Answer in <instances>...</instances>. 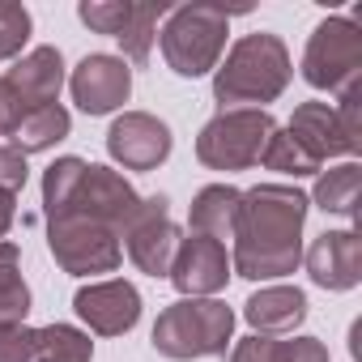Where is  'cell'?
Masks as SVG:
<instances>
[{"label":"cell","mask_w":362,"mask_h":362,"mask_svg":"<svg viewBox=\"0 0 362 362\" xmlns=\"http://www.w3.org/2000/svg\"><path fill=\"white\" fill-rule=\"evenodd\" d=\"M30 39V13L18 0H0V60H13Z\"/></svg>","instance_id":"4316f807"},{"label":"cell","mask_w":362,"mask_h":362,"mask_svg":"<svg viewBox=\"0 0 362 362\" xmlns=\"http://www.w3.org/2000/svg\"><path fill=\"white\" fill-rule=\"evenodd\" d=\"M47 247L56 264L73 277H94V273H115L119 269V235L86 222V218H52L47 222Z\"/></svg>","instance_id":"52a82bcc"},{"label":"cell","mask_w":362,"mask_h":362,"mask_svg":"<svg viewBox=\"0 0 362 362\" xmlns=\"http://www.w3.org/2000/svg\"><path fill=\"white\" fill-rule=\"evenodd\" d=\"M243 315L260 337L294 332L307 320V294L298 286H269V290H260L243 303Z\"/></svg>","instance_id":"e0dca14e"},{"label":"cell","mask_w":362,"mask_h":362,"mask_svg":"<svg viewBox=\"0 0 362 362\" xmlns=\"http://www.w3.org/2000/svg\"><path fill=\"white\" fill-rule=\"evenodd\" d=\"M136 209H141V192L128 184L119 170L86 166L81 184H77V192H73V201H69V209L60 218H86V222H98V226L124 235L132 226Z\"/></svg>","instance_id":"ba28073f"},{"label":"cell","mask_w":362,"mask_h":362,"mask_svg":"<svg viewBox=\"0 0 362 362\" xmlns=\"http://www.w3.org/2000/svg\"><path fill=\"white\" fill-rule=\"evenodd\" d=\"M107 153L124 170H153L170 158V128L149 111H124L107 132Z\"/></svg>","instance_id":"8fae6325"},{"label":"cell","mask_w":362,"mask_h":362,"mask_svg":"<svg viewBox=\"0 0 362 362\" xmlns=\"http://www.w3.org/2000/svg\"><path fill=\"white\" fill-rule=\"evenodd\" d=\"M86 166H90V162H81V158H56V162L43 170V209H47V222L69 209V201H73V192H77V184H81Z\"/></svg>","instance_id":"cb8c5ba5"},{"label":"cell","mask_w":362,"mask_h":362,"mask_svg":"<svg viewBox=\"0 0 362 362\" xmlns=\"http://www.w3.org/2000/svg\"><path fill=\"white\" fill-rule=\"evenodd\" d=\"M337 111V128H341V136H345V145H349V153H358L362 149V86H354V90H345L341 94V107H332Z\"/></svg>","instance_id":"f546056e"},{"label":"cell","mask_w":362,"mask_h":362,"mask_svg":"<svg viewBox=\"0 0 362 362\" xmlns=\"http://www.w3.org/2000/svg\"><path fill=\"white\" fill-rule=\"evenodd\" d=\"M128 9H132V0H81V5H77V18H81L90 30L115 39L119 26H124V18H128Z\"/></svg>","instance_id":"83f0119b"},{"label":"cell","mask_w":362,"mask_h":362,"mask_svg":"<svg viewBox=\"0 0 362 362\" xmlns=\"http://www.w3.org/2000/svg\"><path fill=\"white\" fill-rule=\"evenodd\" d=\"M39 358H52V362H90L94 358V341L73 328V324H47L39 328Z\"/></svg>","instance_id":"d4e9b609"},{"label":"cell","mask_w":362,"mask_h":362,"mask_svg":"<svg viewBox=\"0 0 362 362\" xmlns=\"http://www.w3.org/2000/svg\"><path fill=\"white\" fill-rule=\"evenodd\" d=\"M290 52L277 35L269 30H256V35H243L230 52H226V64H218L214 73V98L222 103V111H235V107H260L281 98L286 86H290Z\"/></svg>","instance_id":"7a4b0ae2"},{"label":"cell","mask_w":362,"mask_h":362,"mask_svg":"<svg viewBox=\"0 0 362 362\" xmlns=\"http://www.w3.org/2000/svg\"><path fill=\"white\" fill-rule=\"evenodd\" d=\"M0 188H5V192H22L26 188V158L5 141V145H0Z\"/></svg>","instance_id":"4dcf8cb0"},{"label":"cell","mask_w":362,"mask_h":362,"mask_svg":"<svg viewBox=\"0 0 362 362\" xmlns=\"http://www.w3.org/2000/svg\"><path fill=\"white\" fill-rule=\"evenodd\" d=\"M39 358V328L9 324L0 328V362H35Z\"/></svg>","instance_id":"f1b7e54d"},{"label":"cell","mask_w":362,"mask_h":362,"mask_svg":"<svg viewBox=\"0 0 362 362\" xmlns=\"http://www.w3.org/2000/svg\"><path fill=\"white\" fill-rule=\"evenodd\" d=\"M273 132H277V119L260 107L218 111L197 136V158L209 170H247L260 162Z\"/></svg>","instance_id":"5b68a950"},{"label":"cell","mask_w":362,"mask_h":362,"mask_svg":"<svg viewBox=\"0 0 362 362\" xmlns=\"http://www.w3.org/2000/svg\"><path fill=\"white\" fill-rule=\"evenodd\" d=\"M35 362H52V358H35Z\"/></svg>","instance_id":"836d02e7"},{"label":"cell","mask_w":362,"mask_h":362,"mask_svg":"<svg viewBox=\"0 0 362 362\" xmlns=\"http://www.w3.org/2000/svg\"><path fill=\"white\" fill-rule=\"evenodd\" d=\"M286 132L307 149V158H315L320 166L328 162V158H354L349 153V145H345V136H341V128H337V111L328 107V103H303L298 111H294V119L286 124Z\"/></svg>","instance_id":"2e32d148"},{"label":"cell","mask_w":362,"mask_h":362,"mask_svg":"<svg viewBox=\"0 0 362 362\" xmlns=\"http://www.w3.org/2000/svg\"><path fill=\"white\" fill-rule=\"evenodd\" d=\"M303 260L311 281L324 290H354L362 281V239L354 230H324Z\"/></svg>","instance_id":"5bb4252c"},{"label":"cell","mask_w":362,"mask_h":362,"mask_svg":"<svg viewBox=\"0 0 362 362\" xmlns=\"http://www.w3.org/2000/svg\"><path fill=\"white\" fill-rule=\"evenodd\" d=\"M13 218H18V197H13V192H5V188H0V239L9 235Z\"/></svg>","instance_id":"d6a6232c"},{"label":"cell","mask_w":362,"mask_h":362,"mask_svg":"<svg viewBox=\"0 0 362 362\" xmlns=\"http://www.w3.org/2000/svg\"><path fill=\"white\" fill-rule=\"evenodd\" d=\"M307 197L290 184H256L239 197L235 218V273L247 281H273L298 269L303 260V222Z\"/></svg>","instance_id":"6da1fadb"},{"label":"cell","mask_w":362,"mask_h":362,"mask_svg":"<svg viewBox=\"0 0 362 362\" xmlns=\"http://www.w3.org/2000/svg\"><path fill=\"white\" fill-rule=\"evenodd\" d=\"M260 162L269 166V170H281V175H315L320 170V162L315 158H307V149L286 132V128H277L273 136H269V145H264V153H260Z\"/></svg>","instance_id":"484cf974"},{"label":"cell","mask_w":362,"mask_h":362,"mask_svg":"<svg viewBox=\"0 0 362 362\" xmlns=\"http://www.w3.org/2000/svg\"><path fill=\"white\" fill-rule=\"evenodd\" d=\"M170 286L184 294V298H205V294H218L230 277V260H226V247L209 235H192L179 239L175 247V260H170Z\"/></svg>","instance_id":"30bf717a"},{"label":"cell","mask_w":362,"mask_h":362,"mask_svg":"<svg viewBox=\"0 0 362 362\" xmlns=\"http://www.w3.org/2000/svg\"><path fill=\"white\" fill-rule=\"evenodd\" d=\"M128 243V256L141 273L149 277H166L170 273V260H175V247H179V226L170 222V201L166 197H141V209L132 218V226L119 235Z\"/></svg>","instance_id":"9c48e42d"},{"label":"cell","mask_w":362,"mask_h":362,"mask_svg":"<svg viewBox=\"0 0 362 362\" xmlns=\"http://www.w3.org/2000/svg\"><path fill=\"white\" fill-rule=\"evenodd\" d=\"M22 252L13 243H0V328L26 324L30 315V286L22 281Z\"/></svg>","instance_id":"603a6c76"},{"label":"cell","mask_w":362,"mask_h":362,"mask_svg":"<svg viewBox=\"0 0 362 362\" xmlns=\"http://www.w3.org/2000/svg\"><path fill=\"white\" fill-rule=\"evenodd\" d=\"M5 86L22 98L26 111L52 107L60 98V86H64V56L56 47H35L5 73Z\"/></svg>","instance_id":"9a60e30c"},{"label":"cell","mask_w":362,"mask_h":362,"mask_svg":"<svg viewBox=\"0 0 362 362\" xmlns=\"http://www.w3.org/2000/svg\"><path fill=\"white\" fill-rule=\"evenodd\" d=\"M69 128H73V119H69V111L60 107V103H52V107H35V111H26V119L18 124V132L9 136V145L26 158V153H43V149H52V145H60L64 136H69Z\"/></svg>","instance_id":"ffe728a7"},{"label":"cell","mask_w":362,"mask_h":362,"mask_svg":"<svg viewBox=\"0 0 362 362\" xmlns=\"http://www.w3.org/2000/svg\"><path fill=\"white\" fill-rule=\"evenodd\" d=\"M230 35V13L222 5H184L170 9L162 26V56L179 77H205L218 69Z\"/></svg>","instance_id":"277c9868"},{"label":"cell","mask_w":362,"mask_h":362,"mask_svg":"<svg viewBox=\"0 0 362 362\" xmlns=\"http://www.w3.org/2000/svg\"><path fill=\"white\" fill-rule=\"evenodd\" d=\"M162 13H170L162 0H158V5H153V0H132V9H128L124 26H119V35H115V43L124 47V56H128L132 64H145V60H149L153 39H158V18H162Z\"/></svg>","instance_id":"44dd1931"},{"label":"cell","mask_w":362,"mask_h":362,"mask_svg":"<svg viewBox=\"0 0 362 362\" xmlns=\"http://www.w3.org/2000/svg\"><path fill=\"white\" fill-rule=\"evenodd\" d=\"M239 188L230 184H209L197 192L192 201V235H209V239H230L235 235V218H239Z\"/></svg>","instance_id":"d6986e66"},{"label":"cell","mask_w":362,"mask_h":362,"mask_svg":"<svg viewBox=\"0 0 362 362\" xmlns=\"http://www.w3.org/2000/svg\"><path fill=\"white\" fill-rule=\"evenodd\" d=\"M303 77L315 90L345 94L362 77V30L354 18H324L303 52Z\"/></svg>","instance_id":"8992f818"},{"label":"cell","mask_w":362,"mask_h":362,"mask_svg":"<svg viewBox=\"0 0 362 362\" xmlns=\"http://www.w3.org/2000/svg\"><path fill=\"white\" fill-rule=\"evenodd\" d=\"M358 184H362L358 162H341L332 170H320V179H315V205L324 214L354 218L358 214Z\"/></svg>","instance_id":"7402d4cb"},{"label":"cell","mask_w":362,"mask_h":362,"mask_svg":"<svg viewBox=\"0 0 362 362\" xmlns=\"http://www.w3.org/2000/svg\"><path fill=\"white\" fill-rule=\"evenodd\" d=\"M235 337V311L218 298H179L153 324V349L175 362L218 358Z\"/></svg>","instance_id":"3957f363"},{"label":"cell","mask_w":362,"mask_h":362,"mask_svg":"<svg viewBox=\"0 0 362 362\" xmlns=\"http://www.w3.org/2000/svg\"><path fill=\"white\" fill-rule=\"evenodd\" d=\"M230 362H328V345L315 341V337H290V341H277V337H243L230 354Z\"/></svg>","instance_id":"ac0fdd59"},{"label":"cell","mask_w":362,"mask_h":362,"mask_svg":"<svg viewBox=\"0 0 362 362\" xmlns=\"http://www.w3.org/2000/svg\"><path fill=\"white\" fill-rule=\"evenodd\" d=\"M22 119H26V107H22V98H18V94L5 86V77H0V136H13Z\"/></svg>","instance_id":"1f68e13d"},{"label":"cell","mask_w":362,"mask_h":362,"mask_svg":"<svg viewBox=\"0 0 362 362\" xmlns=\"http://www.w3.org/2000/svg\"><path fill=\"white\" fill-rule=\"evenodd\" d=\"M73 307L103 337H119V332L136 328V320H141V294H136L132 281H119V277L81 286L77 298H73Z\"/></svg>","instance_id":"4fadbf2b"},{"label":"cell","mask_w":362,"mask_h":362,"mask_svg":"<svg viewBox=\"0 0 362 362\" xmlns=\"http://www.w3.org/2000/svg\"><path fill=\"white\" fill-rule=\"evenodd\" d=\"M69 90H73V103L86 111V115H111L115 107L128 103L132 94V69L119 60V56H86L73 77H69Z\"/></svg>","instance_id":"7c38bea8"}]
</instances>
